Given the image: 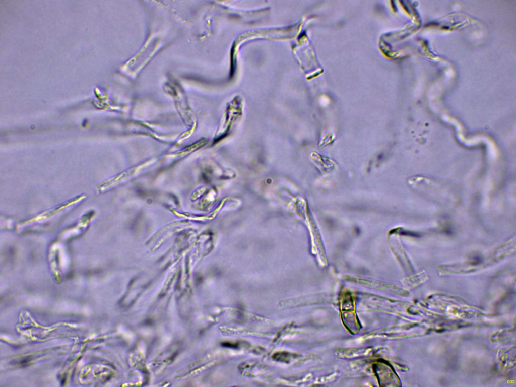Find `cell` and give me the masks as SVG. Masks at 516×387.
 Instances as JSON below:
<instances>
[{
    "instance_id": "6da1fadb",
    "label": "cell",
    "mask_w": 516,
    "mask_h": 387,
    "mask_svg": "<svg viewBox=\"0 0 516 387\" xmlns=\"http://www.w3.org/2000/svg\"><path fill=\"white\" fill-rule=\"evenodd\" d=\"M85 197V196L84 195L80 196L63 205L51 210L45 211L43 213L37 215L35 217L28 220L24 222L20 223L18 225V228H21L23 227H25L28 224L29 225H30L31 224L47 222V221L51 220L52 219H54L55 217L62 215L63 213H66L71 210L72 208L82 201Z\"/></svg>"
}]
</instances>
